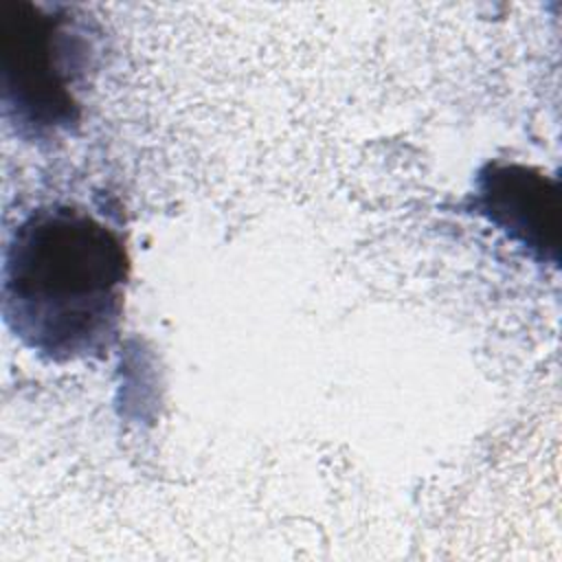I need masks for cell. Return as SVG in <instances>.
<instances>
[{"label":"cell","mask_w":562,"mask_h":562,"mask_svg":"<svg viewBox=\"0 0 562 562\" xmlns=\"http://www.w3.org/2000/svg\"><path fill=\"white\" fill-rule=\"evenodd\" d=\"M94 61L97 37L75 9L0 0L2 116L22 140H55L79 125Z\"/></svg>","instance_id":"cell-2"},{"label":"cell","mask_w":562,"mask_h":562,"mask_svg":"<svg viewBox=\"0 0 562 562\" xmlns=\"http://www.w3.org/2000/svg\"><path fill=\"white\" fill-rule=\"evenodd\" d=\"M127 279V246L112 224L79 204L37 206L2 248L4 325L46 362L101 358L119 338Z\"/></svg>","instance_id":"cell-1"},{"label":"cell","mask_w":562,"mask_h":562,"mask_svg":"<svg viewBox=\"0 0 562 562\" xmlns=\"http://www.w3.org/2000/svg\"><path fill=\"white\" fill-rule=\"evenodd\" d=\"M474 206L540 261L558 250L560 191L553 178L522 165L490 162L476 173Z\"/></svg>","instance_id":"cell-3"}]
</instances>
